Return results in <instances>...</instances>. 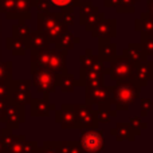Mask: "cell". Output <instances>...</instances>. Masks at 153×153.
I'll list each match as a JSON object with an SVG mask.
<instances>
[{
    "label": "cell",
    "mask_w": 153,
    "mask_h": 153,
    "mask_svg": "<svg viewBox=\"0 0 153 153\" xmlns=\"http://www.w3.org/2000/svg\"><path fill=\"white\" fill-rule=\"evenodd\" d=\"M50 1L56 7H65V5H69L73 0H50Z\"/></svg>",
    "instance_id": "52a82bcc"
},
{
    "label": "cell",
    "mask_w": 153,
    "mask_h": 153,
    "mask_svg": "<svg viewBox=\"0 0 153 153\" xmlns=\"http://www.w3.org/2000/svg\"><path fill=\"white\" fill-rule=\"evenodd\" d=\"M5 74H7V69H5L4 65H0V81L5 78Z\"/></svg>",
    "instance_id": "ba28073f"
},
{
    "label": "cell",
    "mask_w": 153,
    "mask_h": 153,
    "mask_svg": "<svg viewBox=\"0 0 153 153\" xmlns=\"http://www.w3.org/2000/svg\"><path fill=\"white\" fill-rule=\"evenodd\" d=\"M62 63H63V59H62V56L56 55V54H51L50 59H48L47 67H50L51 70H59L62 67Z\"/></svg>",
    "instance_id": "277c9868"
},
{
    "label": "cell",
    "mask_w": 153,
    "mask_h": 153,
    "mask_svg": "<svg viewBox=\"0 0 153 153\" xmlns=\"http://www.w3.org/2000/svg\"><path fill=\"white\" fill-rule=\"evenodd\" d=\"M45 45V39L43 36H34L32 38V47L34 48H42V46Z\"/></svg>",
    "instance_id": "8992f818"
},
{
    "label": "cell",
    "mask_w": 153,
    "mask_h": 153,
    "mask_svg": "<svg viewBox=\"0 0 153 153\" xmlns=\"http://www.w3.org/2000/svg\"><path fill=\"white\" fill-rule=\"evenodd\" d=\"M5 114L8 117V122H11V124H18L20 121V113H19L18 108H15V106H10Z\"/></svg>",
    "instance_id": "5b68a950"
},
{
    "label": "cell",
    "mask_w": 153,
    "mask_h": 153,
    "mask_svg": "<svg viewBox=\"0 0 153 153\" xmlns=\"http://www.w3.org/2000/svg\"><path fill=\"white\" fill-rule=\"evenodd\" d=\"M7 94H8V90L5 89V86H4V85H0V98L5 97Z\"/></svg>",
    "instance_id": "9c48e42d"
},
{
    "label": "cell",
    "mask_w": 153,
    "mask_h": 153,
    "mask_svg": "<svg viewBox=\"0 0 153 153\" xmlns=\"http://www.w3.org/2000/svg\"><path fill=\"white\" fill-rule=\"evenodd\" d=\"M102 136L97 132H87L82 136L81 138V146L89 153H97L102 148Z\"/></svg>",
    "instance_id": "6da1fadb"
},
{
    "label": "cell",
    "mask_w": 153,
    "mask_h": 153,
    "mask_svg": "<svg viewBox=\"0 0 153 153\" xmlns=\"http://www.w3.org/2000/svg\"><path fill=\"white\" fill-rule=\"evenodd\" d=\"M27 95H28V91H27V87L24 86L23 83H19L18 87L15 89V98L19 103H24L27 101Z\"/></svg>",
    "instance_id": "3957f363"
},
{
    "label": "cell",
    "mask_w": 153,
    "mask_h": 153,
    "mask_svg": "<svg viewBox=\"0 0 153 153\" xmlns=\"http://www.w3.org/2000/svg\"><path fill=\"white\" fill-rule=\"evenodd\" d=\"M54 83H55V78L47 70H40L35 76V85L42 91H51L54 89Z\"/></svg>",
    "instance_id": "7a4b0ae2"
}]
</instances>
